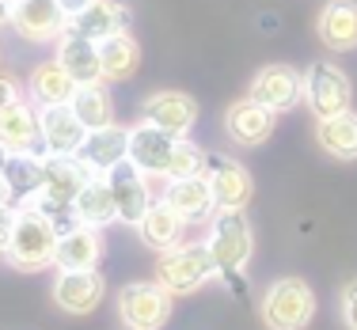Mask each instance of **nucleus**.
<instances>
[{
  "label": "nucleus",
  "mask_w": 357,
  "mask_h": 330,
  "mask_svg": "<svg viewBox=\"0 0 357 330\" xmlns=\"http://www.w3.org/2000/svg\"><path fill=\"white\" fill-rule=\"evenodd\" d=\"M164 201L186 220V224H194V220H209V217L217 213V201H213V190H209V179H206V175H190V179H167Z\"/></svg>",
  "instance_id": "6ab92c4d"
},
{
  "label": "nucleus",
  "mask_w": 357,
  "mask_h": 330,
  "mask_svg": "<svg viewBox=\"0 0 357 330\" xmlns=\"http://www.w3.org/2000/svg\"><path fill=\"white\" fill-rule=\"evenodd\" d=\"M20 99H23L20 80H15V76H8V72H0V110L12 107V103H20Z\"/></svg>",
  "instance_id": "2f4dec72"
},
{
  "label": "nucleus",
  "mask_w": 357,
  "mask_h": 330,
  "mask_svg": "<svg viewBox=\"0 0 357 330\" xmlns=\"http://www.w3.org/2000/svg\"><path fill=\"white\" fill-rule=\"evenodd\" d=\"M126 152H130V129L110 122L103 129H88V141H84V148L76 152V156H80L96 175H107L110 167H118L126 159Z\"/></svg>",
  "instance_id": "aec40b11"
},
{
  "label": "nucleus",
  "mask_w": 357,
  "mask_h": 330,
  "mask_svg": "<svg viewBox=\"0 0 357 330\" xmlns=\"http://www.w3.org/2000/svg\"><path fill=\"white\" fill-rule=\"evenodd\" d=\"M57 224L46 209H38L35 201L31 205H15L12 213V232H8V247L4 258L12 262L23 274H38V269L54 266L57 255Z\"/></svg>",
  "instance_id": "f257e3e1"
},
{
  "label": "nucleus",
  "mask_w": 357,
  "mask_h": 330,
  "mask_svg": "<svg viewBox=\"0 0 357 330\" xmlns=\"http://www.w3.org/2000/svg\"><path fill=\"white\" fill-rule=\"evenodd\" d=\"M316 141L335 159H357V114L354 110H342L335 118H319Z\"/></svg>",
  "instance_id": "cd10ccee"
},
{
  "label": "nucleus",
  "mask_w": 357,
  "mask_h": 330,
  "mask_svg": "<svg viewBox=\"0 0 357 330\" xmlns=\"http://www.w3.org/2000/svg\"><path fill=\"white\" fill-rule=\"evenodd\" d=\"M144 122H152L172 137H190V129L198 125V103L186 91H152L144 99Z\"/></svg>",
  "instance_id": "4468645a"
},
{
  "label": "nucleus",
  "mask_w": 357,
  "mask_h": 330,
  "mask_svg": "<svg viewBox=\"0 0 357 330\" xmlns=\"http://www.w3.org/2000/svg\"><path fill=\"white\" fill-rule=\"evenodd\" d=\"M209 156L198 145H190L186 137H178V145L172 152V164H167V179H190V175H206Z\"/></svg>",
  "instance_id": "c756f323"
},
{
  "label": "nucleus",
  "mask_w": 357,
  "mask_h": 330,
  "mask_svg": "<svg viewBox=\"0 0 357 330\" xmlns=\"http://www.w3.org/2000/svg\"><path fill=\"white\" fill-rule=\"evenodd\" d=\"M316 315V292L301 277H282L262 296V323L270 330H304Z\"/></svg>",
  "instance_id": "20e7f679"
},
{
  "label": "nucleus",
  "mask_w": 357,
  "mask_h": 330,
  "mask_svg": "<svg viewBox=\"0 0 357 330\" xmlns=\"http://www.w3.org/2000/svg\"><path fill=\"white\" fill-rule=\"evenodd\" d=\"M4 164H8V152H4V148H0V171H4Z\"/></svg>",
  "instance_id": "e433bc0d"
},
{
  "label": "nucleus",
  "mask_w": 357,
  "mask_h": 330,
  "mask_svg": "<svg viewBox=\"0 0 357 330\" xmlns=\"http://www.w3.org/2000/svg\"><path fill=\"white\" fill-rule=\"evenodd\" d=\"M57 4H61V8H65V15H69V19H73V15H80L84 8L91 4V0H57Z\"/></svg>",
  "instance_id": "72a5a7b5"
},
{
  "label": "nucleus",
  "mask_w": 357,
  "mask_h": 330,
  "mask_svg": "<svg viewBox=\"0 0 357 330\" xmlns=\"http://www.w3.org/2000/svg\"><path fill=\"white\" fill-rule=\"evenodd\" d=\"M107 182H110V194H114V209H118V220L130 228L141 224V217L149 213L152 205V182L149 175H141L130 159H122L118 167L107 171Z\"/></svg>",
  "instance_id": "9d476101"
},
{
  "label": "nucleus",
  "mask_w": 357,
  "mask_h": 330,
  "mask_svg": "<svg viewBox=\"0 0 357 330\" xmlns=\"http://www.w3.org/2000/svg\"><path fill=\"white\" fill-rule=\"evenodd\" d=\"M304 103L316 118H335L342 114V110L354 107V84L346 69H338V65L331 61H316L308 65V72H304Z\"/></svg>",
  "instance_id": "39448f33"
},
{
  "label": "nucleus",
  "mask_w": 357,
  "mask_h": 330,
  "mask_svg": "<svg viewBox=\"0 0 357 330\" xmlns=\"http://www.w3.org/2000/svg\"><path fill=\"white\" fill-rule=\"evenodd\" d=\"M137 232H141V243L144 247H152V251H172L183 243V232H186V220L175 213L167 201H152L149 205V213L141 217V224H137Z\"/></svg>",
  "instance_id": "b1692460"
},
{
  "label": "nucleus",
  "mask_w": 357,
  "mask_h": 330,
  "mask_svg": "<svg viewBox=\"0 0 357 330\" xmlns=\"http://www.w3.org/2000/svg\"><path fill=\"white\" fill-rule=\"evenodd\" d=\"M0 175H4L8 194H12L15 205H31L42 194V156L38 152H15V156H8Z\"/></svg>",
  "instance_id": "bb28decb"
},
{
  "label": "nucleus",
  "mask_w": 357,
  "mask_h": 330,
  "mask_svg": "<svg viewBox=\"0 0 357 330\" xmlns=\"http://www.w3.org/2000/svg\"><path fill=\"white\" fill-rule=\"evenodd\" d=\"M175 145H178V137L156 129L152 122H141L130 129V152H126V159L141 175H149V179H167V164H172Z\"/></svg>",
  "instance_id": "9b49d317"
},
{
  "label": "nucleus",
  "mask_w": 357,
  "mask_h": 330,
  "mask_svg": "<svg viewBox=\"0 0 357 330\" xmlns=\"http://www.w3.org/2000/svg\"><path fill=\"white\" fill-rule=\"evenodd\" d=\"M107 296V281L99 269H61L54 281V300L61 311L69 315H88L103 304Z\"/></svg>",
  "instance_id": "ddd939ff"
},
{
  "label": "nucleus",
  "mask_w": 357,
  "mask_h": 330,
  "mask_svg": "<svg viewBox=\"0 0 357 330\" xmlns=\"http://www.w3.org/2000/svg\"><path fill=\"white\" fill-rule=\"evenodd\" d=\"M316 35L327 49H357V0H327L319 8Z\"/></svg>",
  "instance_id": "4be33fe9"
},
{
  "label": "nucleus",
  "mask_w": 357,
  "mask_h": 330,
  "mask_svg": "<svg viewBox=\"0 0 357 330\" xmlns=\"http://www.w3.org/2000/svg\"><path fill=\"white\" fill-rule=\"evenodd\" d=\"M12 23V0H0V27Z\"/></svg>",
  "instance_id": "f704fd0d"
},
{
  "label": "nucleus",
  "mask_w": 357,
  "mask_h": 330,
  "mask_svg": "<svg viewBox=\"0 0 357 330\" xmlns=\"http://www.w3.org/2000/svg\"><path fill=\"white\" fill-rule=\"evenodd\" d=\"M103 258V232L91 224H73L69 232L57 235V269H96Z\"/></svg>",
  "instance_id": "f3484780"
},
{
  "label": "nucleus",
  "mask_w": 357,
  "mask_h": 330,
  "mask_svg": "<svg viewBox=\"0 0 357 330\" xmlns=\"http://www.w3.org/2000/svg\"><path fill=\"white\" fill-rule=\"evenodd\" d=\"M118 315L126 330H160L172 319V292L156 281H133L118 292Z\"/></svg>",
  "instance_id": "423d86ee"
},
{
  "label": "nucleus",
  "mask_w": 357,
  "mask_h": 330,
  "mask_svg": "<svg viewBox=\"0 0 357 330\" xmlns=\"http://www.w3.org/2000/svg\"><path fill=\"white\" fill-rule=\"evenodd\" d=\"M96 46H99V76H103V84H122L141 69V46L130 31H118V35L96 42Z\"/></svg>",
  "instance_id": "5701e85b"
},
{
  "label": "nucleus",
  "mask_w": 357,
  "mask_h": 330,
  "mask_svg": "<svg viewBox=\"0 0 357 330\" xmlns=\"http://www.w3.org/2000/svg\"><path fill=\"white\" fill-rule=\"evenodd\" d=\"M57 61H61V69L73 76L76 84H99L103 76H99V46L91 38L76 35V31H65L61 38H57Z\"/></svg>",
  "instance_id": "393cba45"
},
{
  "label": "nucleus",
  "mask_w": 357,
  "mask_h": 330,
  "mask_svg": "<svg viewBox=\"0 0 357 330\" xmlns=\"http://www.w3.org/2000/svg\"><path fill=\"white\" fill-rule=\"evenodd\" d=\"M342 323L346 330H357V281H350L342 292Z\"/></svg>",
  "instance_id": "7c9ffc66"
},
{
  "label": "nucleus",
  "mask_w": 357,
  "mask_h": 330,
  "mask_svg": "<svg viewBox=\"0 0 357 330\" xmlns=\"http://www.w3.org/2000/svg\"><path fill=\"white\" fill-rule=\"evenodd\" d=\"M209 255H213L217 274L225 277L232 289H243V269L255 255V232L251 220L243 213H217L209 224V239H206Z\"/></svg>",
  "instance_id": "f03ea898"
},
{
  "label": "nucleus",
  "mask_w": 357,
  "mask_h": 330,
  "mask_svg": "<svg viewBox=\"0 0 357 330\" xmlns=\"http://www.w3.org/2000/svg\"><path fill=\"white\" fill-rule=\"evenodd\" d=\"M42 156H76L88 141V125L73 114V107H46L38 110Z\"/></svg>",
  "instance_id": "f8f14e48"
},
{
  "label": "nucleus",
  "mask_w": 357,
  "mask_h": 330,
  "mask_svg": "<svg viewBox=\"0 0 357 330\" xmlns=\"http://www.w3.org/2000/svg\"><path fill=\"white\" fill-rule=\"evenodd\" d=\"M225 133H228V141H236V145H243V148L262 145V141H270V133H274V110L259 107L255 99H236V103L225 110Z\"/></svg>",
  "instance_id": "dca6fc26"
},
{
  "label": "nucleus",
  "mask_w": 357,
  "mask_h": 330,
  "mask_svg": "<svg viewBox=\"0 0 357 330\" xmlns=\"http://www.w3.org/2000/svg\"><path fill=\"white\" fill-rule=\"evenodd\" d=\"M206 179H209V190H213L217 213H243V209L251 205L255 179H251V171L243 164L225 159V156H209Z\"/></svg>",
  "instance_id": "6e6552de"
},
{
  "label": "nucleus",
  "mask_w": 357,
  "mask_h": 330,
  "mask_svg": "<svg viewBox=\"0 0 357 330\" xmlns=\"http://www.w3.org/2000/svg\"><path fill=\"white\" fill-rule=\"evenodd\" d=\"M213 274H217V266L206 243H178V247L164 251L156 262V285H164L172 296L198 292Z\"/></svg>",
  "instance_id": "7ed1b4c3"
},
{
  "label": "nucleus",
  "mask_w": 357,
  "mask_h": 330,
  "mask_svg": "<svg viewBox=\"0 0 357 330\" xmlns=\"http://www.w3.org/2000/svg\"><path fill=\"white\" fill-rule=\"evenodd\" d=\"M12 213L15 209H0V258H4V247H8V232H12Z\"/></svg>",
  "instance_id": "473e14b6"
},
{
  "label": "nucleus",
  "mask_w": 357,
  "mask_h": 330,
  "mask_svg": "<svg viewBox=\"0 0 357 330\" xmlns=\"http://www.w3.org/2000/svg\"><path fill=\"white\" fill-rule=\"evenodd\" d=\"M0 148L8 156L15 152H42V133H38V107L31 99L0 110Z\"/></svg>",
  "instance_id": "2eb2a0df"
},
{
  "label": "nucleus",
  "mask_w": 357,
  "mask_h": 330,
  "mask_svg": "<svg viewBox=\"0 0 357 330\" xmlns=\"http://www.w3.org/2000/svg\"><path fill=\"white\" fill-rule=\"evenodd\" d=\"M76 88L80 84L73 80L69 72L61 69V61H42L35 72H31V80H27V99L35 103L38 110H46V107H69L73 103V95H76Z\"/></svg>",
  "instance_id": "412c9836"
},
{
  "label": "nucleus",
  "mask_w": 357,
  "mask_h": 330,
  "mask_svg": "<svg viewBox=\"0 0 357 330\" xmlns=\"http://www.w3.org/2000/svg\"><path fill=\"white\" fill-rule=\"evenodd\" d=\"M69 107H73V114L80 118L88 129H103V125L114 122V99H110V91H107L103 80H99V84H80Z\"/></svg>",
  "instance_id": "c85d7f7f"
},
{
  "label": "nucleus",
  "mask_w": 357,
  "mask_h": 330,
  "mask_svg": "<svg viewBox=\"0 0 357 330\" xmlns=\"http://www.w3.org/2000/svg\"><path fill=\"white\" fill-rule=\"evenodd\" d=\"M23 42H57L69 31V15L57 0H12V23Z\"/></svg>",
  "instance_id": "0eeeda50"
},
{
  "label": "nucleus",
  "mask_w": 357,
  "mask_h": 330,
  "mask_svg": "<svg viewBox=\"0 0 357 330\" xmlns=\"http://www.w3.org/2000/svg\"><path fill=\"white\" fill-rule=\"evenodd\" d=\"M69 31L91 38V42H103L118 31H130V4L126 0H91L80 15L69 19Z\"/></svg>",
  "instance_id": "a211bd4d"
},
{
  "label": "nucleus",
  "mask_w": 357,
  "mask_h": 330,
  "mask_svg": "<svg viewBox=\"0 0 357 330\" xmlns=\"http://www.w3.org/2000/svg\"><path fill=\"white\" fill-rule=\"evenodd\" d=\"M248 99H255V103L266 107V110H274V114L293 110L304 99V76L293 65H262L251 80Z\"/></svg>",
  "instance_id": "1a4fd4ad"
},
{
  "label": "nucleus",
  "mask_w": 357,
  "mask_h": 330,
  "mask_svg": "<svg viewBox=\"0 0 357 330\" xmlns=\"http://www.w3.org/2000/svg\"><path fill=\"white\" fill-rule=\"evenodd\" d=\"M73 213L80 224H91V228L114 224L118 209H114V194H110L107 175H91V179L84 182V190L76 194V201H73Z\"/></svg>",
  "instance_id": "a878e982"
},
{
  "label": "nucleus",
  "mask_w": 357,
  "mask_h": 330,
  "mask_svg": "<svg viewBox=\"0 0 357 330\" xmlns=\"http://www.w3.org/2000/svg\"><path fill=\"white\" fill-rule=\"evenodd\" d=\"M8 205H12V194H8V182H4V175H0V209H8Z\"/></svg>",
  "instance_id": "c9c22d12"
}]
</instances>
